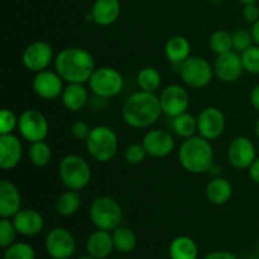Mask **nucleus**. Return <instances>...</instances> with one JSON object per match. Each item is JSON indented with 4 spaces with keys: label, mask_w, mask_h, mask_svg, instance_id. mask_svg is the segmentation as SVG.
<instances>
[{
    "label": "nucleus",
    "mask_w": 259,
    "mask_h": 259,
    "mask_svg": "<svg viewBox=\"0 0 259 259\" xmlns=\"http://www.w3.org/2000/svg\"><path fill=\"white\" fill-rule=\"evenodd\" d=\"M55 71L67 83H86L96 70L95 58L88 50L67 47L55 57Z\"/></svg>",
    "instance_id": "obj_1"
},
{
    "label": "nucleus",
    "mask_w": 259,
    "mask_h": 259,
    "mask_svg": "<svg viewBox=\"0 0 259 259\" xmlns=\"http://www.w3.org/2000/svg\"><path fill=\"white\" fill-rule=\"evenodd\" d=\"M162 114L163 111L158 96L142 90L132 94L121 108V118L126 125L134 129H146L154 125Z\"/></svg>",
    "instance_id": "obj_2"
},
{
    "label": "nucleus",
    "mask_w": 259,
    "mask_h": 259,
    "mask_svg": "<svg viewBox=\"0 0 259 259\" xmlns=\"http://www.w3.org/2000/svg\"><path fill=\"white\" fill-rule=\"evenodd\" d=\"M177 156L182 168L192 175L207 174L214 164V149L211 142L201 136L184 139Z\"/></svg>",
    "instance_id": "obj_3"
},
{
    "label": "nucleus",
    "mask_w": 259,
    "mask_h": 259,
    "mask_svg": "<svg viewBox=\"0 0 259 259\" xmlns=\"http://www.w3.org/2000/svg\"><path fill=\"white\" fill-rule=\"evenodd\" d=\"M58 175L66 189L82 191L90 184L93 171L89 162L83 157L78 154H67L61 159Z\"/></svg>",
    "instance_id": "obj_4"
},
{
    "label": "nucleus",
    "mask_w": 259,
    "mask_h": 259,
    "mask_svg": "<svg viewBox=\"0 0 259 259\" xmlns=\"http://www.w3.org/2000/svg\"><path fill=\"white\" fill-rule=\"evenodd\" d=\"M86 149L93 159L106 163L115 157L119 142L115 132L108 125H96L86 139Z\"/></svg>",
    "instance_id": "obj_5"
},
{
    "label": "nucleus",
    "mask_w": 259,
    "mask_h": 259,
    "mask_svg": "<svg viewBox=\"0 0 259 259\" xmlns=\"http://www.w3.org/2000/svg\"><path fill=\"white\" fill-rule=\"evenodd\" d=\"M89 215L96 229L113 232L123 223L120 204L110 196L95 197L90 205Z\"/></svg>",
    "instance_id": "obj_6"
},
{
    "label": "nucleus",
    "mask_w": 259,
    "mask_h": 259,
    "mask_svg": "<svg viewBox=\"0 0 259 259\" xmlns=\"http://www.w3.org/2000/svg\"><path fill=\"white\" fill-rule=\"evenodd\" d=\"M181 80L191 89H204L214 78V66L201 56H190L179 67Z\"/></svg>",
    "instance_id": "obj_7"
},
{
    "label": "nucleus",
    "mask_w": 259,
    "mask_h": 259,
    "mask_svg": "<svg viewBox=\"0 0 259 259\" xmlns=\"http://www.w3.org/2000/svg\"><path fill=\"white\" fill-rule=\"evenodd\" d=\"M88 83L89 89L95 96L100 99H111L121 93L124 78L116 68L104 66L94 71Z\"/></svg>",
    "instance_id": "obj_8"
},
{
    "label": "nucleus",
    "mask_w": 259,
    "mask_h": 259,
    "mask_svg": "<svg viewBox=\"0 0 259 259\" xmlns=\"http://www.w3.org/2000/svg\"><path fill=\"white\" fill-rule=\"evenodd\" d=\"M18 131L20 137L29 143L45 141L50 133V123L45 114L35 109H27L19 115Z\"/></svg>",
    "instance_id": "obj_9"
},
{
    "label": "nucleus",
    "mask_w": 259,
    "mask_h": 259,
    "mask_svg": "<svg viewBox=\"0 0 259 259\" xmlns=\"http://www.w3.org/2000/svg\"><path fill=\"white\" fill-rule=\"evenodd\" d=\"M53 47L46 40H35L28 45L23 51L22 63L29 72L38 73L48 70L51 63L55 62Z\"/></svg>",
    "instance_id": "obj_10"
},
{
    "label": "nucleus",
    "mask_w": 259,
    "mask_h": 259,
    "mask_svg": "<svg viewBox=\"0 0 259 259\" xmlns=\"http://www.w3.org/2000/svg\"><path fill=\"white\" fill-rule=\"evenodd\" d=\"M159 104L162 111L168 118L186 113L190 106V95L186 89L179 83H172L162 89L159 94Z\"/></svg>",
    "instance_id": "obj_11"
},
{
    "label": "nucleus",
    "mask_w": 259,
    "mask_h": 259,
    "mask_svg": "<svg viewBox=\"0 0 259 259\" xmlns=\"http://www.w3.org/2000/svg\"><path fill=\"white\" fill-rule=\"evenodd\" d=\"M45 247L53 259H68L76 250L75 237L65 228H53L46 237Z\"/></svg>",
    "instance_id": "obj_12"
},
{
    "label": "nucleus",
    "mask_w": 259,
    "mask_h": 259,
    "mask_svg": "<svg viewBox=\"0 0 259 259\" xmlns=\"http://www.w3.org/2000/svg\"><path fill=\"white\" fill-rule=\"evenodd\" d=\"M227 158L230 166L237 169H248L257 159V151L252 139L245 136H238L230 142L227 151Z\"/></svg>",
    "instance_id": "obj_13"
},
{
    "label": "nucleus",
    "mask_w": 259,
    "mask_h": 259,
    "mask_svg": "<svg viewBox=\"0 0 259 259\" xmlns=\"http://www.w3.org/2000/svg\"><path fill=\"white\" fill-rule=\"evenodd\" d=\"M227 126V119L224 113L217 106H207L202 109L197 115V128L199 136L207 141H215L223 136Z\"/></svg>",
    "instance_id": "obj_14"
},
{
    "label": "nucleus",
    "mask_w": 259,
    "mask_h": 259,
    "mask_svg": "<svg viewBox=\"0 0 259 259\" xmlns=\"http://www.w3.org/2000/svg\"><path fill=\"white\" fill-rule=\"evenodd\" d=\"M35 95L43 100H56L61 98L65 89V81L56 71L45 70L35 73L32 81Z\"/></svg>",
    "instance_id": "obj_15"
},
{
    "label": "nucleus",
    "mask_w": 259,
    "mask_h": 259,
    "mask_svg": "<svg viewBox=\"0 0 259 259\" xmlns=\"http://www.w3.org/2000/svg\"><path fill=\"white\" fill-rule=\"evenodd\" d=\"M212 66H214L215 77L222 82H237L244 72L240 53L235 52V51L217 56Z\"/></svg>",
    "instance_id": "obj_16"
},
{
    "label": "nucleus",
    "mask_w": 259,
    "mask_h": 259,
    "mask_svg": "<svg viewBox=\"0 0 259 259\" xmlns=\"http://www.w3.org/2000/svg\"><path fill=\"white\" fill-rule=\"evenodd\" d=\"M147 154L153 158H164L174 152L175 138L169 132L164 129H151L144 134L142 139Z\"/></svg>",
    "instance_id": "obj_17"
},
{
    "label": "nucleus",
    "mask_w": 259,
    "mask_h": 259,
    "mask_svg": "<svg viewBox=\"0 0 259 259\" xmlns=\"http://www.w3.org/2000/svg\"><path fill=\"white\" fill-rule=\"evenodd\" d=\"M23 157V144L14 134H0V167L4 171L15 168Z\"/></svg>",
    "instance_id": "obj_18"
},
{
    "label": "nucleus",
    "mask_w": 259,
    "mask_h": 259,
    "mask_svg": "<svg viewBox=\"0 0 259 259\" xmlns=\"http://www.w3.org/2000/svg\"><path fill=\"white\" fill-rule=\"evenodd\" d=\"M18 234L23 237H35L45 228V219L35 209H22L12 218Z\"/></svg>",
    "instance_id": "obj_19"
},
{
    "label": "nucleus",
    "mask_w": 259,
    "mask_h": 259,
    "mask_svg": "<svg viewBox=\"0 0 259 259\" xmlns=\"http://www.w3.org/2000/svg\"><path fill=\"white\" fill-rule=\"evenodd\" d=\"M22 210V195L19 189L9 180L0 181V217L12 219Z\"/></svg>",
    "instance_id": "obj_20"
},
{
    "label": "nucleus",
    "mask_w": 259,
    "mask_h": 259,
    "mask_svg": "<svg viewBox=\"0 0 259 259\" xmlns=\"http://www.w3.org/2000/svg\"><path fill=\"white\" fill-rule=\"evenodd\" d=\"M121 5L119 0H95L91 8V19L99 27H109L119 19Z\"/></svg>",
    "instance_id": "obj_21"
},
{
    "label": "nucleus",
    "mask_w": 259,
    "mask_h": 259,
    "mask_svg": "<svg viewBox=\"0 0 259 259\" xmlns=\"http://www.w3.org/2000/svg\"><path fill=\"white\" fill-rule=\"evenodd\" d=\"M114 240L111 232L96 229L86 240V252L89 255L98 259H105L113 253Z\"/></svg>",
    "instance_id": "obj_22"
},
{
    "label": "nucleus",
    "mask_w": 259,
    "mask_h": 259,
    "mask_svg": "<svg viewBox=\"0 0 259 259\" xmlns=\"http://www.w3.org/2000/svg\"><path fill=\"white\" fill-rule=\"evenodd\" d=\"M61 101L71 113L82 110L89 103V90L85 83H67L61 95Z\"/></svg>",
    "instance_id": "obj_23"
},
{
    "label": "nucleus",
    "mask_w": 259,
    "mask_h": 259,
    "mask_svg": "<svg viewBox=\"0 0 259 259\" xmlns=\"http://www.w3.org/2000/svg\"><path fill=\"white\" fill-rule=\"evenodd\" d=\"M233 185L225 177H214V179L210 180L206 185V189H205V195H206V199L209 200V202H211L212 205H218V206H222V205L228 204L230 201L233 196Z\"/></svg>",
    "instance_id": "obj_24"
},
{
    "label": "nucleus",
    "mask_w": 259,
    "mask_h": 259,
    "mask_svg": "<svg viewBox=\"0 0 259 259\" xmlns=\"http://www.w3.org/2000/svg\"><path fill=\"white\" fill-rule=\"evenodd\" d=\"M164 55L171 65L180 67L191 56V43L184 35H174L164 45Z\"/></svg>",
    "instance_id": "obj_25"
},
{
    "label": "nucleus",
    "mask_w": 259,
    "mask_h": 259,
    "mask_svg": "<svg viewBox=\"0 0 259 259\" xmlns=\"http://www.w3.org/2000/svg\"><path fill=\"white\" fill-rule=\"evenodd\" d=\"M168 254L171 259H197L199 248L192 238L181 235L171 242Z\"/></svg>",
    "instance_id": "obj_26"
},
{
    "label": "nucleus",
    "mask_w": 259,
    "mask_h": 259,
    "mask_svg": "<svg viewBox=\"0 0 259 259\" xmlns=\"http://www.w3.org/2000/svg\"><path fill=\"white\" fill-rule=\"evenodd\" d=\"M81 206V195L80 191H73V190H67L58 195L55 202L56 212L61 217H72L78 211Z\"/></svg>",
    "instance_id": "obj_27"
},
{
    "label": "nucleus",
    "mask_w": 259,
    "mask_h": 259,
    "mask_svg": "<svg viewBox=\"0 0 259 259\" xmlns=\"http://www.w3.org/2000/svg\"><path fill=\"white\" fill-rule=\"evenodd\" d=\"M172 131L177 137L182 139H187L190 137L196 136L199 133L197 128V116H194L190 113H184L172 118Z\"/></svg>",
    "instance_id": "obj_28"
},
{
    "label": "nucleus",
    "mask_w": 259,
    "mask_h": 259,
    "mask_svg": "<svg viewBox=\"0 0 259 259\" xmlns=\"http://www.w3.org/2000/svg\"><path fill=\"white\" fill-rule=\"evenodd\" d=\"M137 85L139 90L156 94L162 86L161 72L156 67H143L137 73Z\"/></svg>",
    "instance_id": "obj_29"
},
{
    "label": "nucleus",
    "mask_w": 259,
    "mask_h": 259,
    "mask_svg": "<svg viewBox=\"0 0 259 259\" xmlns=\"http://www.w3.org/2000/svg\"><path fill=\"white\" fill-rule=\"evenodd\" d=\"M113 240L115 250L120 253L133 252L137 245V237L131 228L120 225L113 230Z\"/></svg>",
    "instance_id": "obj_30"
},
{
    "label": "nucleus",
    "mask_w": 259,
    "mask_h": 259,
    "mask_svg": "<svg viewBox=\"0 0 259 259\" xmlns=\"http://www.w3.org/2000/svg\"><path fill=\"white\" fill-rule=\"evenodd\" d=\"M207 43H209L210 51L217 56L224 55V53L234 51V48H233L232 33L227 32L224 29L214 30L210 34Z\"/></svg>",
    "instance_id": "obj_31"
},
{
    "label": "nucleus",
    "mask_w": 259,
    "mask_h": 259,
    "mask_svg": "<svg viewBox=\"0 0 259 259\" xmlns=\"http://www.w3.org/2000/svg\"><path fill=\"white\" fill-rule=\"evenodd\" d=\"M28 157L34 167H46L52 159V149L46 141L34 142L30 143Z\"/></svg>",
    "instance_id": "obj_32"
},
{
    "label": "nucleus",
    "mask_w": 259,
    "mask_h": 259,
    "mask_svg": "<svg viewBox=\"0 0 259 259\" xmlns=\"http://www.w3.org/2000/svg\"><path fill=\"white\" fill-rule=\"evenodd\" d=\"M4 259H35V252L28 243H13L5 248Z\"/></svg>",
    "instance_id": "obj_33"
},
{
    "label": "nucleus",
    "mask_w": 259,
    "mask_h": 259,
    "mask_svg": "<svg viewBox=\"0 0 259 259\" xmlns=\"http://www.w3.org/2000/svg\"><path fill=\"white\" fill-rule=\"evenodd\" d=\"M233 37V48H234L235 52L243 53L244 51H247L248 48H250L252 46H254V39H253L252 30L243 29H235L232 33Z\"/></svg>",
    "instance_id": "obj_34"
},
{
    "label": "nucleus",
    "mask_w": 259,
    "mask_h": 259,
    "mask_svg": "<svg viewBox=\"0 0 259 259\" xmlns=\"http://www.w3.org/2000/svg\"><path fill=\"white\" fill-rule=\"evenodd\" d=\"M240 57H242L244 71L252 75H259V46H252L247 51L240 53Z\"/></svg>",
    "instance_id": "obj_35"
},
{
    "label": "nucleus",
    "mask_w": 259,
    "mask_h": 259,
    "mask_svg": "<svg viewBox=\"0 0 259 259\" xmlns=\"http://www.w3.org/2000/svg\"><path fill=\"white\" fill-rule=\"evenodd\" d=\"M17 229L13 223V220L8 219V218H2L0 220V245L3 248H8L15 243V238H17Z\"/></svg>",
    "instance_id": "obj_36"
},
{
    "label": "nucleus",
    "mask_w": 259,
    "mask_h": 259,
    "mask_svg": "<svg viewBox=\"0 0 259 259\" xmlns=\"http://www.w3.org/2000/svg\"><path fill=\"white\" fill-rule=\"evenodd\" d=\"M18 120L19 116L10 109L4 108L0 113V134H12L15 129H18Z\"/></svg>",
    "instance_id": "obj_37"
},
{
    "label": "nucleus",
    "mask_w": 259,
    "mask_h": 259,
    "mask_svg": "<svg viewBox=\"0 0 259 259\" xmlns=\"http://www.w3.org/2000/svg\"><path fill=\"white\" fill-rule=\"evenodd\" d=\"M148 156L144 149L143 144L142 143H132L129 144L124 152V158L128 162L129 164H139L146 159Z\"/></svg>",
    "instance_id": "obj_38"
},
{
    "label": "nucleus",
    "mask_w": 259,
    "mask_h": 259,
    "mask_svg": "<svg viewBox=\"0 0 259 259\" xmlns=\"http://www.w3.org/2000/svg\"><path fill=\"white\" fill-rule=\"evenodd\" d=\"M91 129L90 125H89L86 121L82 120H77L75 123L71 124L70 126V133L72 136L73 139L78 142H86V139L89 138L91 133Z\"/></svg>",
    "instance_id": "obj_39"
},
{
    "label": "nucleus",
    "mask_w": 259,
    "mask_h": 259,
    "mask_svg": "<svg viewBox=\"0 0 259 259\" xmlns=\"http://www.w3.org/2000/svg\"><path fill=\"white\" fill-rule=\"evenodd\" d=\"M242 15L245 19V22L254 24L257 20H259V7L257 3H250V4L243 5Z\"/></svg>",
    "instance_id": "obj_40"
},
{
    "label": "nucleus",
    "mask_w": 259,
    "mask_h": 259,
    "mask_svg": "<svg viewBox=\"0 0 259 259\" xmlns=\"http://www.w3.org/2000/svg\"><path fill=\"white\" fill-rule=\"evenodd\" d=\"M202 259H239L233 253L227 252V250H215V252L207 253Z\"/></svg>",
    "instance_id": "obj_41"
},
{
    "label": "nucleus",
    "mask_w": 259,
    "mask_h": 259,
    "mask_svg": "<svg viewBox=\"0 0 259 259\" xmlns=\"http://www.w3.org/2000/svg\"><path fill=\"white\" fill-rule=\"evenodd\" d=\"M248 174H249L250 180H252L254 184L259 185V157H257V159L253 162L252 166L248 168Z\"/></svg>",
    "instance_id": "obj_42"
},
{
    "label": "nucleus",
    "mask_w": 259,
    "mask_h": 259,
    "mask_svg": "<svg viewBox=\"0 0 259 259\" xmlns=\"http://www.w3.org/2000/svg\"><path fill=\"white\" fill-rule=\"evenodd\" d=\"M249 99L253 108H254L257 111H259V83H257V85L252 89Z\"/></svg>",
    "instance_id": "obj_43"
},
{
    "label": "nucleus",
    "mask_w": 259,
    "mask_h": 259,
    "mask_svg": "<svg viewBox=\"0 0 259 259\" xmlns=\"http://www.w3.org/2000/svg\"><path fill=\"white\" fill-rule=\"evenodd\" d=\"M252 34H253V39H254V45L259 46V20L252 24Z\"/></svg>",
    "instance_id": "obj_44"
},
{
    "label": "nucleus",
    "mask_w": 259,
    "mask_h": 259,
    "mask_svg": "<svg viewBox=\"0 0 259 259\" xmlns=\"http://www.w3.org/2000/svg\"><path fill=\"white\" fill-rule=\"evenodd\" d=\"M239 3H242L243 5L244 4H250V3H258V0H238Z\"/></svg>",
    "instance_id": "obj_45"
},
{
    "label": "nucleus",
    "mask_w": 259,
    "mask_h": 259,
    "mask_svg": "<svg viewBox=\"0 0 259 259\" xmlns=\"http://www.w3.org/2000/svg\"><path fill=\"white\" fill-rule=\"evenodd\" d=\"M255 136H257V138L259 139V118L257 119V121H255Z\"/></svg>",
    "instance_id": "obj_46"
},
{
    "label": "nucleus",
    "mask_w": 259,
    "mask_h": 259,
    "mask_svg": "<svg viewBox=\"0 0 259 259\" xmlns=\"http://www.w3.org/2000/svg\"><path fill=\"white\" fill-rule=\"evenodd\" d=\"M77 259H98V258H94V257H91V255H82V257H80V258H77Z\"/></svg>",
    "instance_id": "obj_47"
},
{
    "label": "nucleus",
    "mask_w": 259,
    "mask_h": 259,
    "mask_svg": "<svg viewBox=\"0 0 259 259\" xmlns=\"http://www.w3.org/2000/svg\"><path fill=\"white\" fill-rule=\"evenodd\" d=\"M211 3H214V4H220V3L223 2V0H210Z\"/></svg>",
    "instance_id": "obj_48"
},
{
    "label": "nucleus",
    "mask_w": 259,
    "mask_h": 259,
    "mask_svg": "<svg viewBox=\"0 0 259 259\" xmlns=\"http://www.w3.org/2000/svg\"><path fill=\"white\" fill-rule=\"evenodd\" d=\"M258 259H259V258H258Z\"/></svg>",
    "instance_id": "obj_49"
}]
</instances>
